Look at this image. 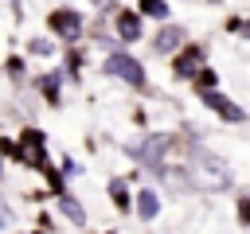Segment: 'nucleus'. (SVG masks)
<instances>
[{
	"label": "nucleus",
	"instance_id": "nucleus-6",
	"mask_svg": "<svg viewBox=\"0 0 250 234\" xmlns=\"http://www.w3.org/2000/svg\"><path fill=\"white\" fill-rule=\"evenodd\" d=\"M117 27H121V35H125V39H137V35H141V20H137V16H129V12H121V16H117Z\"/></svg>",
	"mask_w": 250,
	"mask_h": 234
},
{
	"label": "nucleus",
	"instance_id": "nucleus-4",
	"mask_svg": "<svg viewBox=\"0 0 250 234\" xmlns=\"http://www.w3.org/2000/svg\"><path fill=\"white\" fill-rule=\"evenodd\" d=\"M207 105H211V109H219V113H223V117H230V121H242V109H234L223 94H207Z\"/></svg>",
	"mask_w": 250,
	"mask_h": 234
},
{
	"label": "nucleus",
	"instance_id": "nucleus-10",
	"mask_svg": "<svg viewBox=\"0 0 250 234\" xmlns=\"http://www.w3.org/2000/svg\"><path fill=\"white\" fill-rule=\"evenodd\" d=\"M8 222H12V211H8V207H0V226H8Z\"/></svg>",
	"mask_w": 250,
	"mask_h": 234
},
{
	"label": "nucleus",
	"instance_id": "nucleus-1",
	"mask_svg": "<svg viewBox=\"0 0 250 234\" xmlns=\"http://www.w3.org/2000/svg\"><path fill=\"white\" fill-rule=\"evenodd\" d=\"M188 183L199 187V191H219V187H230V168L219 160V156H195L188 164Z\"/></svg>",
	"mask_w": 250,
	"mask_h": 234
},
{
	"label": "nucleus",
	"instance_id": "nucleus-8",
	"mask_svg": "<svg viewBox=\"0 0 250 234\" xmlns=\"http://www.w3.org/2000/svg\"><path fill=\"white\" fill-rule=\"evenodd\" d=\"M141 12L160 20V16H168V4H164V0H141Z\"/></svg>",
	"mask_w": 250,
	"mask_h": 234
},
{
	"label": "nucleus",
	"instance_id": "nucleus-2",
	"mask_svg": "<svg viewBox=\"0 0 250 234\" xmlns=\"http://www.w3.org/2000/svg\"><path fill=\"white\" fill-rule=\"evenodd\" d=\"M105 70H109V74H117V78H125V82H133V86H141V82H145L141 62H137V58H129V55H113V58L105 62Z\"/></svg>",
	"mask_w": 250,
	"mask_h": 234
},
{
	"label": "nucleus",
	"instance_id": "nucleus-9",
	"mask_svg": "<svg viewBox=\"0 0 250 234\" xmlns=\"http://www.w3.org/2000/svg\"><path fill=\"white\" fill-rule=\"evenodd\" d=\"M62 211H66L74 222H82V211H78V203H74V199H66V195H62Z\"/></svg>",
	"mask_w": 250,
	"mask_h": 234
},
{
	"label": "nucleus",
	"instance_id": "nucleus-5",
	"mask_svg": "<svg viewBox=\"0 0 250 234\" xmlns=\"http://www.w3.org/2000/svg\"><path fill=\"white\" fill-rule=\"evenodd\" d=\"M180 39H184V31H180V27H164V31L156 35V51H176V47H180Z\"/></svg>",
	"mask_w": 250,
	"mask_h": 234
},
{
	"label": "nucleus",
	"instance_id": "nucleus-3",
	"mask_svg": "<svg viewBox=\"0 0 250 234\" xmlns=\"http://www.w3.org/2000/svg\"><path fill=\"white\" fill-rule=\"evenodd\" d=\"M51 23H55L66 39H74V35H78V16H74V12H55V16H51Z\"/></svg>",
	"mask_w": 250,
	"mask_h": 234
},
{
	"label": "nucleus",
	"instance_id": "nucleus-7",
	"mask_svg": "<svg viewBox=\"0 0 250 234\" xmlns=\"http://www.w3.org/2000/svg\"><path fill=\"white\" fill-rule=\"evenodd\" d=\"M137 207H141V218H152V214L160 211V199H156L152 191H141V203H137Z\"/></svg>",
	"mask_w": 250,
	"mask_h": 234
}]
</instances>
